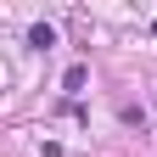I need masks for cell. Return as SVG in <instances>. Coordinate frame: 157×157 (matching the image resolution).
<instances>
[{
	"instance_id": "6da1fadb",
	"label": "cell",
	"mask_w": 157,
	"mask_h": 157,
	"mask_svg": "<svg viewBox=\"0 0 157 157\" xmlns=\"http://www.w3.org/2000/svg\"><path fill=\"white\" fill-rule=\"evenodd\" d=\"M28 45H34V51H51V45H56V28H51V23H34V28H28Z\"/></svg>"
},
{
	"instance_id": "7a4b0ae2",
	"label": "cell",
	"mask_w": 157,
	"mask_h": 157,
	"mask_svg": "<svg viewBox=\"0 0 157 157\" xmlns=\"http://www.w3.org/2000/svg\"><path fill=\"white\" fill-rule=\"evenodd\" d=\"M151 34H157V17H151Z\"/></svg>"
}]
</instances>
